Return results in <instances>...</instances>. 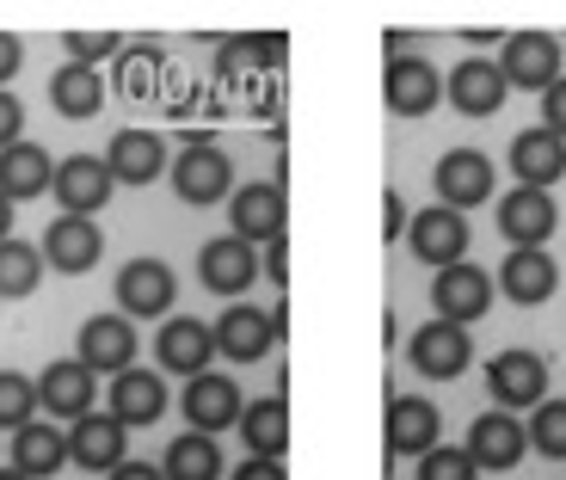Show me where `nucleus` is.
<instances>
[{
	"mask_svg": "<svg viewBox=\"0 0 566 480\" xmlns=\"http://www.w3.org/2000/svg\"><path fill=\"white\" fill-rule=\"evenodd\" d=\"M172 191H179V204L210 210V204L234 198V160H228L216 142H191V148L172 160Z\"/></svg>",
	"mask_w": 566,
	"mask_h": 480,
	"instance_id": "nucleus-1",
	"label": "nucleus"
},
{
	"mask_svg": "<svg viewBox=\"0 0 566 480\" xmlns=\"http://www.w3.org/2000/svg\"><path fill=\"white\" fill-rule=\"evenodd\" d=\"M283 340V309H253V302H234V309L216 321V352L234 357V364H259L271 345Z\"/></svg>",
	"mask_w": 566,
	"mask_h": 480,
	"instance_id": "nucleus-2",
	"label": "nucleus"
},
{
	"mask_svg": "<svg viewBox=\"0 0 566 480\" xmlns=\"http://www.w3.org/2000/svg\"><path fill=\"white\" fill-rule=\"evenodd\" d=\"M50 191H56V204H62V216H93L112 204V191H117V179H112V167H105L99 155H69V160H56V179H50Z\"/></svg>",
	"mask_w": 566,
	"mask_h": 480,
	"instance_id": "nucleus-3",
	"label": "nucleus"
},
{
	"mask_svg": "<svg viewBox=\"0 0 566 480\" xmlns=\"http://www.w3.org/2000/svg\"><path fill=\"white\" fill-rule=\"evenodd\" d=\"M486 388H493L499 413L511 407H542V395H548V357L542 352H499L493 364H486Z\"/></svg>",
	"mask_w": 566,
	"mask_h": 480,
	"instance_id": "nucleus-4",
	"label": "nucleus"
},
{
	"mask_svg": "<svg viewBox=\"0 0 566 480\" xmlns=\"http://www.w3.org/2000/svg\"><path fill=\"white\" fill-rule=\"evenodd\" d=\"M499 74H505V86L548 93V86L560 81V38H548V31H517V38H505Z\"/></svg>",
	"mask_w": 566,
	"mask_h": 480,
	"instance_id": "nucleus-5",
	"label": "nucleus"
},
{
	"mask_svg": "<svg viewBox=\"0 0 566 480\" xmlns=\"http://www.w3.org/2000/svg\"><path fill=\"white\" fill-rule=\"evenodd\" d=\"M179 283H172L167 259H129L117 271V302H124V321H155V314L172 309Z\"/></svg>",
	"mask_w": 566,
	"mask_h": 480,
	"instance_id": "nucleus-6",
	"label": "nucleus"
},
{
	"mask_svg": "<svg viewBox=\"0 0 566 480\" xmlns=\"http://www.w3.org/2000/svg\"><path fill=\"white\" fill-rule=\"evenodd\" d=\"M185 425L191 431H203V438H216V431H228V425H241V388L228 376H216V369H203V376H191L185 382Z\"/></svg>",
	"mask_w": 566,
	"mask_h": 480,
	"instance_id": "nucleus-7",
	"label": "nucleus"
},
{
	"mask_svg": "<svg viewBox=\"0 0 566 480\" xmlns=\"http://www.w3.org/2000/svg\"><path fill=\"white\" fill-rule=\"evenodd\" d=\"M554 228H560V210H554L548 191H530V185H511L499 198V234L511 247H548Z\"/></svg>",
	"mask_w": 566,
	"mask_h": 480,
	"instance_id": "nucleus-8",
	"label": "nucleus"
},
{
	"mask_svg": "<svg viewBox=\"0 0 566 480\" xmlns=\"http://www.w3.org/2000/svg\"><path fill=\"white\" fill-rule=\"evenodd\" d=\"M431 309H438V321H450V326L481 321V314L493 309V278L462 259V265L438 271V283H431Z\"/></svg>",
	"mask_w": 566,
	"mask_h": 480,
	"instance_id": "nucleus-9",
	"label": "nucleus"
},
{
	"mask_svg": "<svg viewBox=\"0 0 566 480\" xmlns=\"http://www.w3.org/2000/svg\"><path fill=\"white\" fill-rule=\"evenodd\" d=\"M468 364H474V340H468V326L431 321V326L412 333V369H419L424 382H455Z\"/></svg>",
	"mask_w": 566,
	"mask_h": 480,
	"instance_id": "nucleus-10",
	"label": "nucleus"
},
{
	"mask_svg": "<svg viewBox=\"0 0 566 480\" xmlns=\"http://www.w3.org/2000/svg\"><path fill=\"white\" fill-rule=\"evenodd\" d=\"M407 240H412V253H419L424 265L450 271V265H462V253H468V222H462V210H450V204H431V210H419L407 222Z\"/></svg>",
	"mask_w": 566,
	"mask_h": 480,
	"instance_id": "nucleus-11",
	"label": "nucleus"
},
{
	"mask_svg": "<svg viewBox=\"0 0 566 480\" xmlns=\"http://www.w3.org/2000/svg\"><path fill=\"white\" fill-rule=\"evenodd\" d=\"M468 462L474 468H493V474H505V468H517L524 462V450H530V431L511 413H481V419L468 425Z\"/></svg>",
	"mask_w": 566,
	"mask_h": 480,
	"instance_id": "nucleus-12",
	"label": "nucleus"
},
{
	"mask_svg": "<svg viewBox=\"0 0 566 480\" xmlns=\"http://www.w3.org/2000/svg\"><path fill=\"white\" fill-rule=\"evenodd\" d=\"M198 278H203V290H216V296H241L247 283L259 278V247H247L241 234H216V240H203Z\"/></svg>",
	"mask_w": 566,
	"mask_h": 480,
	"instance_id": "nucleus-13",
	"label": "nucleus"
},
{
	"mask_svg": "<svg viewBox=\"0 0 566 480\" xmlns=\"http://www.w3.org/2000/svg\"><path fill=\"white\" fill-rule=\"evenodd\" d=\"M81 357L93 376H124L129 364H136V326L124 321V314H93V321L81 326Z\"/></svg>",
	"mask_w": 566,
	"mask_h": 480,
	"instance_id": "nucleus-14",
	"label": "nucleus"
},
{
	"mask_svg": "<svg viewBox=\"0 0 566 480\" xmlns=\"http://www.w3.org/2000/svg\"><path fill=\"white\" fill-rule=\"evenodd\" d=\"M155 357H160V369H172V376H203L210 357H216V326L191 321V314H172V321L155 333Z\"/></svg>",
	"mask_w": 566,
	"mask_h": 480,
	"instance_id": "nucleus-15",
	"label": "nucleus"
},
{
	"mask_svg": "<svg viewBox=\"0 0 566 480\" xmlns=\"http://www.w3.org/2000/svg\"><path fill=\"white\" fill-rule=\"evenodd\" d=\"M99 395V376L81 364V357H62L38 376V407H50V419H86Z\"/></svg>",
	"mask_w": 566,
	"mask_h": 480,
	"instance_id": "nucleus-16",
	"label": "nucleus"
},
{
	"mask_svg": "<svg viewBox=\"0 0 566 480\" xmlns=\"http://www.w3.org/2000/svg\"><path fill=\"white\" fill-rule=\"evenodd\" d=\"M382 444L388 456H424L438 450V407L424 395H395L382 413Z\"/></svg>",
	"mask_w": 566,
	"mask_h": 480,
	"instance_id": "nucleus-17",
	"label": "nucleus"
},
{
	"mask_svg": "<svg viewBox=\"0 0 566 480\" xmlns=\"http://www.w3.org/2000/svg\"><path fill=\"white\" fill-rule=\"evenodd\" d=\"M228 216H234V234L247 247L259 240H283V222H290V204H283V185H241L234 198H228Z\"/></svg>",
	"mask_w": 566,
	"mask_h": 480,
	"instance_id": "nucleus-18",
	"label": "nucleus"
},
{
	"mask_svg": "<svg viewBox=\"0 0 566 480\" xmlns=\"http://www.w3.org/2000/svg\"><path fill=\"white\" fill-rule=\"evenodd\" d=\"M431 179H438V204H450V210H468V204L493 198V160L481 148H450Z\"/></svg>",
	"mask_w": 566,
	"mask_h": 480,
	"instance_id": "nucleus-19",
	"label": "nucleus"
},
{
	"mask_svg": "<svg viewBox=\"0 0 566 480\" xmlns=\"http://www.w3.org/2000/svg\"><path fill=\"white\" fill-rule=\"evenodd\" d=\"M38 253L50 271H93L105 253V234H99V222H86V216H62V222L43 228Z\"/></svg>",
	"mask_w": 566,
	"mask_h": 480,
	"instance_id": "nucleus-20",
	"label": "nucleus"
},
{
	"mask_svg": "<svg viewBox=\"0 0 566 480\" xmlns=\"http://www.w3.org/2000/svg\"><path fill=\"white\" fill-rule=\"evenodd\" d=\"M382 100H388V112H395V117H424L431 105L443 100V74L431 69L424 56H400V62H388Z\"/></svg>",
	"mask_w": 566,
	"mask_h": 480,
	"instance_id": "nucleus-21",
	"label": "nucleus"
},
{
	"mask_svg": "<svg viewBox=\"0 0 566 480\" xmlns=\"http://www.w3.org/2000/svg\"><path fill=\"white\" fill-rule=\"evenodd\" d=\"M69 456L81 468H93V474H112L117 462H129V431L112 419V413H86V419H74V431H69Z\"/></svg>",
	"mask_w": 566,
	"mask_h": 480,
	"instance_id": "nucleus-22",
	"label": "nucleus"
},
{
	"mask_svg": "<svg viewBox=\"0 0 566 480\" xmlns=\"http://www.w3.org/2000/svg\"><path fill=\"white\" fill-rule=\"evenodd\" d=\"M443 93H450V105L462 117H493L499 105H505V74H499V62H486V56H468V62H455L450 69V86H443Z\"/></svg>",
	"mask_w": 566,
	"mask_h": 480,
	"instance_id": "nucleus-23",
	"label": "nucleus"
},
{
	"mask_svg": "<svg viewBox=\"0 0 566 480\" xmlns=\"http://www.w3.org/2000/svg\"><path fill=\"white\" fill-rule=\"evenodd\" d=\"M499 290H505L511 302L536 309V302H548L554 290H560V265L548 259V247H511V259L499 265Z\"/></svg>",
	"mask_w": 566,
	"mask_h": 480,
	"instance_id": "nucleus-24",
	"label": "nucleus"
},
{
	"mask_svg": "<svg viewBox=\"0 0 566 480\" xmlns=\"http://www.w3.org/2000/svg\"><path fill=\"white\" fill-rule=\"evenodd\" d=\"M511 173H517V185H530V191H548V185L566 179V142L548 136V129H524V136L511 142Z\"/></svg>",
	"mask_w": 566,
	"mask_h": 480,
	"instance_id": "nucleus-25",
	"label": "nucleus"
},
{
	"mask_svg": "<svg viewBox=\"0 0 566 480\" xmlns=\"http://www.w3.org/2000/svg\"><path fill=\"white\" fill-rule=\"evenodd\" d=\"M105 167H112L117 185H155L160 167H167V148H160L155 129H117L112 148H105Z\"/></svg>",
	"mask_w": 566,
	"mask_h": 480,
	"instance_id": "nucleus-26",
	"label": "nucleus"
},
{
	"mask_svg": "<svg viewBox=\"0 0 566 480\" xmlns=\"http://www.w3.org/2000/svg\"><path fill=\"white\" fill-rule=\"evenodd\" d=\"M160 413H167V382H160L155 369L129 364L124 376L112 382V419L129 431V425H155Z\"/></svg>",
	"mask_w": 566,
	"mask_h": 480,
	"instance_id": "nucleus-27",
	"label": "nucleus"
},
{
	"mask_svg": "<svg viewBox=\"0 0 566 480\" xmlns=\"http://www.w3.org/2000/svg\"><path fill=\"white\" fill-rule=\"evenodd\" d=\"M56 179L50 155H43L38 142H13V148H0V198L7 204H25V198H43Z\"/></svg>",
	"mask_w": 566,
	"mask_h": 480,
	"instance_id": "nucleus-28",
	"label": "nucleus"
},
{
	"mask_svg": "<svg viewBox=\"0 0 566 480\" xmlns=\"http://www.w3.org/2000/svg\"><path fill=\"white\" fill-rule=\"evenodd\" d=\"M241 438H247V456L283 462V450H290V407H283V395L247 400L241 407Z\"/></svg>",
	"mask_w": 566,
	"mask_h": 480,
	"instance_id": "nucleus-29",
	"label": "nucleus"
},
{
	"mask_svg": "<svg viewBox=\"0 0 566 480\" xmlns=\"http://www.w3.org/2000/svg\"><path fill=\"white\" fill-rule=\"evenodd\" d=\"M62 462H69V431H50L43 419H31L13 431V468L25 480H50Z\"/></svg>",
	"mask_w": 566,
	"mask_h": 480,
	"instance_id": "nucleus-30",
	"label": "nucleus"
},
{
	"mask_svg": "<svg viewBox=\"0 0 566 480\" xmlns=\"http://www.w3.org/2000/svg\"><path fill=\"white\" fill-rule=\"evenodd\" d=\"M50 105H56L62 117H99L105 105V74L99 69H81V62H62L56 74H50Z\"/></svg>",
	"mask_w": 566,
	"mask_h": 480,
	"instance_id": "nucleus-31",
	"label": "nucleus"
},
{
	"mask_svg": "<svg viewBox=\"0 0 566 480\" xmlns=\"http://www.w3.org/2000/svg\"><path fill=\"white\" fill-rule=\"evenodd\" d=\"M160 474L167 480H222V450H216V438H203V431H185V438H172Z\"/></svg>",
	"mask_w": 566,
	"mask_h": 480,
	"instance_id": "nucleus-32",
	"label": "nucleus"
},
{
	"mask_svg": "<svg viewBox=\"0 0 566 480\" xmlns=\"http://www.w3.org/2000/svg\"><path fill=\"white\" fill-rule=\"evenodd\" d=\"M43 283V253L31 240H0V296L19 302Z\"/></svg>",
	"mask_w": 566,
	"mask_h": 480,
	"instance_id": "nucleus-33",
	"label": "nucleus"
},
{
	"mask_svg": "<svg viewBox=\"0 0 566 480\" xmlns=\"http://www.w3.org/2000/svg\"><path fill=\"white\" fill-rule=\"evenodd\" d=\"M31 419H38V382L19 369H0V431H19Z\"/></svg>",
	"mask_w": 566,
	"mask_h": 480,
	"instance_id": "nucleus-34",
	"label": "nucleus"
},
{
	"mask_svg": "<svg viewBox=\"0 0 566 480\" xmlns=\"http://www.w3.org/2000/svg\"><path fill=\"white\" fill-rule=\"evenodd\" d=\"M524 431H530V444H536L548 462H566V400H542L536 419H530Z\"/></svg>",
	"mask_w": 566,
	"mask_h": 480,
	"instance_id": "nucleus-35",
	"label": "nucleus"
},
{
	"mask_svg": "<svg viewBox=\"0 0 566 480\" xmlns=\"http://www.w3.org/2000/svg\"><path fill=\"white\" fill-rule=\"evenodd\" d=\"M69 62H81V69H99L105 56H117L124 50V38H112V31H69Z\"/></svg>",
	"mask_w": 566,
	"mask_h": 480,
	"instance_id": "nucleus-36",
	"label": "nucleus"
},
{
	"mask_svg": "<svg viewBox=\"0 0 566 480\" xmlns=\"http://www.w3.org/2000/svg\"><path fill=\"white\" fill-rule=\"evenodd\" d=\"M481 468L468 462V450H424L419 456V480H474Z\"/></svg>",
	"mask_w": 566,
	"mask_h": 480,
	"instance_id": "nucleus-37",
	"label": "nucleus"
},
{
	"mask_svg": "<svg viewBox=\"0 0 566 480\" xmlns=\"http://www.w3.org/2000/svg\"><path fill=\"white\" fill-rule=\"evenodd\" d=\"M542 129L566 142V74H560V81L548 86V93H542Z\"/></svg>",
	"mask_w": 566,
	"mask_h": 480,
	"instance_id": "nucleus-38",
	"label": "nucleus"
},
{
	"mask_svg": "<svg viewBox=\"0 0 566 480\" xmlns=\"http://www.w3.org/2000/svg\"><path fill=\"white\" fill-rule=\"evenodd\" d=\"M13 142H25V105L0 86V148H13Z\"/></svg>",
	"mask_w": 566,
	"mask_h": 480,
	"instance_id": "nucleus-39",
	"label": "nucleus"
},
{
	"mask_svg": "<svg viewBox=\"0 0 566 480\" xmlns=\"http://www.w3.org/2000/svg\"><path fill=\"white\" fill-rule=\"evenodd\" d=\"M19 62H25V43H19L13 31H0V86L19 74Z\"/></svg>",
	"mask_w": 566,
	"mask_h": 480,
	"instance_id": "nucleus-40",
	"label": "nucleus"
},
{
	"mask_svg": "<svg viewBox=\"0 0 566 480\" xmlns=\"http://www.w3.org/2000/svg\"><path fill=\"white\" fill-rule=\"evenodd\" d=\"M124 93H136V100H142V93H148V81H155V62H148V56H124Z\"/></svg>",
	"mask_w": 566,
	"mask_h": 480,
	"instance_id": "nucleus-41",
	"label": "nucleus"
},
{
	"mask_svg": "<svg viewBox=\"0 0 566 480\" xmlns=\"http://www.w3.org/2000/svg\"><path fill=\"white\" fill-rule=\"evenodd\" d=\"M407 222H412L407 204H400L395 191H388V198H382V234H388V247H395V234H407Z\"/></svg>",
	"mask_w": 566,
	"mask_h": 480,
	"instance_id": "nucleus-42",
	"label": "nucleus"
},
{
	"mask_svg": "<svg viewBox=\"0 0 566 480\" xmlns=\"http://www.w3.org/2000/svg\"><path fill=\"white\" fill-rule=\"evenodd\" d=\"M234 480H290V474H283V462H265V456H247V462L234 468Z\"/></svg>",
	"mask_w": 566,
	"mask_h": 480,
	"instance_id": "nucleus-43",
	"label": "nucleus"
},
{
	"mask_svg": "<svg viewBox=\"0 0 566 480\" xmlns=\"http://www.w3.org/2000/svg\"><path fill=\"white\" fill-rule=\"evenodd\" d=\"M259 271H265L271 283H283V278H290V259H283V240H271V253L259 259Z\"/></svg>",
	"mask_w": 566,
	"mask_h": 480,
	"instance_id": "nucleus-44",
	"label": "nucleus"
},
{
	"mask_svg": "<svg viewBox=\"0 0 566 480\" xmlns=\"http://www.w3.org/2000/svg\"><path fill=\"white\" fill-rule=\"evenodd\" d=\"M112 480H167V474H160L155 462H117V468H112Z\"/></svg>",
	"mask_w": 566,
	"mask_h": 480,
	"instance_id": "nucleus-45",
	"label": "nucleus"
},
{
	"mask_svg": "<svg viewBox=\"0 0 566 480\" xmlns=\"http://www.w3.org/2000/svg\"><path fill=\"white\" fill-rule=\"evenodd\" d=\"M382 50H388V62L412 56V31H388V38H382Z\"/></svg>",
	"mask_w": 566,
	"mask_h": 480,
	"instance_id": "nucleus-46",
	"label": "nucleus"
},
{
	"mask_svg": "<svg viewBox=\"0 0 566 480\" xmlns=\"http://www.w3.org/2000/svg\"><path fill=\"white\" fill-rule=\"evenodd\" d=\"M0 240H13V204L0 198Z\"/></svg>",
	"mask_w": 566,
	"mask_h": 480,
	"instance_id": "nucleus-47",
	"label": "nucleus"
},
{
	"mask_svg": "<svg viewBox=\"0 0 566 480\" xmlns=\"http://www.w3.org/2000/svg\"><path fill=\"white\" fill-rule=\"evenodd\" d=\"M0 480H25V474H19V468H0Z\"/></svg>",
	"mask_w": 566,
	"mask_h": 480,
	"instance_id": "nucleus-48",
	"label": "nucleus"
}]
</instances>
